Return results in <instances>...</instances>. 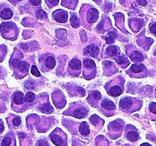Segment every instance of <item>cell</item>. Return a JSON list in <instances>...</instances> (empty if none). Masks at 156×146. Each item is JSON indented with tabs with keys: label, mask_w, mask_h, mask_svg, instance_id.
<instances>
[{
	"label": "cell",
	"mask_w": 156,
	"mask_h": 146,
	"mask_svg": "<svg viewBox=\"0 0 156 146\" xmlns=\"http://www.w3.org/2000/svg\"><path fill=\"white\" fill-rule=\"evenodd\" d=\"M90 120L91 121V123L96 126V127H101L102 126H103V123L104 121L102 120L100 117H98L96 115H93L91 118H90Z\"/></svg>",
	"instance_id": "obj_25"
},
{
	"label": "cell",
	"mask_w": 156,
	"mask_h": 146,
	"mask_svg": "<svg viewBox=\"0 0 156 146\" xmlns=\"http://www.w3.org/2000/svg\"><path fill=\"white\" fill-rule=\"evenodd\" d=\"M45 67L48 69L51 70V69H53L55 67V64H56V61H55V58L52 56H48L45 59Z\"/></svg>",
	"instance_id": "obj_26"
},
{
	"label": "cell",
	"mask_w": 156,
	"mask_h": 146,
	"mask_svg": "<svg viewBox=\"0 0 156 146\" xmlns=\"http://www.w3.org/2000/svg\"><path fill=\"white\" fill-rule=\"evenodd\" d=\"M127 138L131 141H136L139 138V134L138 131L134 127H132L131 129H128L126 130V135Z\"/></svg>",
	"instance_id": "obj_21"
},
{
	"label": "cell",
	"mask_w": 156,
	"mask_h": 146,
	"mask_svg": "<svg viewBox=\"0 0 156 146\" xmlns=\"http://www.w3.org/2000/svg\"><path fill=\"white\" fill-rule=\"evenodd\" d=\"M100 111L106 116H112L115 113V106L109 99H103L100 103Z\"/></svg>",
	"instance_id": "obj_10"
},
{
	"label": "cell",
	"mask_w": 156,
	"mask_h": 146,
	"mask_svg": "<svg viewBox=\"0 0 156 146\" xmlns=\"http://www.w3.org/2000/svg\"><path fill=\"white\" fill-rule=\"evenodd\" d=\"M52 99L55 106L58 108H63L65 106L66 100L64 98V96L61 92L57 91L53 93L52 94Z\"/></svg>",
	"instance_id": "obj_14"
},
{
	"label": "cell",
	"mask_w": 156,
	"mask_h": 146,
	"mask_svg": "<svg viewBox=\"0 0 156 146\" xmlns=\"http://www.w3.org/2000/svg\"><path fill=\"white\" fill-rule=\"evenodd\" d=\"M25 100L27 103H33L34 100H35V95L33 93H31V92H28L25 96Z\"/></svg>",
	"instance_id": "obj_30"
},
{
	"label": "cell",
	"mask_w": 156,
	"mask_h": 146,
	"mask_svg": "<svg viewBox=\"0 0 156 146\" xmlns=\"http://www.w3.org/2000/svg\"><path fill=\"white\" fill-rule=\"evenodd\" d=\"M10 64L14 70L15 74L18 78L24 77L28 72L29 65L28 62L25 61H19L14 56L12 57V60H10Z\"/></svg>",
	"instance_id": "obj_5"
},
{
	"label": "cell",
	"mask_w": 156,
	"mask_h": 146,
	"mask_svg": "<svg viewBox=\"0 0 156 146\" xmlns=\"http://www.w3.org/2000/svg\"><path fill=\"white\" fill-rule=\"evenodd\" d=\"M7 54V48L5 45H0V62L3 61Z\"/></svg>",
	"instance_id": "obj_31"
},
{
	"label": "cell",
	"mask_w": 156,
	"mask_h": 146,
	"mask_svg": "<svg viewBox=\"0 0 156 146\" xmlns=\"http://www.w3.org/2000/svg\"><path fill=\"white\" fill-rule=\"evenodd\" d=\"M83 53H84L85 55L97 57L99 53V48L98 47L95 45H88V46L85 48L84 50H83Z\"/></svg>",
	"instance_id": "obj_19"
},
{
	"label": "cell",
	"mask_w": 156,
	"mask_h": 146,
	"mask_svg": "<svg viewBox=\"0 0 156 146\" xmlns=\"http://www.w3.org/2000/svg\"><path fill=\"white\" fill-rule=\"evenodd\" d=\"M70 111H71V112H69V113L67 114H70V115L73 116L78 119H82L86 117L88 112V110L87 108L83 107V106L78 104L73 105V106H72V109H69L68 112H70Z\"/></svg>",
	"instance_id": "obj_11"
},
{
	"label": "cell",
	"mask_w": 156,
	"mask_h": 146,
	"mask_svg": "<svg viewBox=\"0 0 156 146\" xmlns=\"http://www.w3.org/2000/svg\"><path fill=\"white\" fill-rule=\"evenodd\" d=\"M30 2H31V4H33L34 5H39L41 3V1H31Z\"/></svg>",
	"instance_id": "obj_38"
},
{
	"label": "cell",
	"mask_w": 156,
	"mask_h": 146,
	"mask_svg": "<svg viewBox=\"0 0 156 146\" xmlns=\"http://www.w3.org/2000/svg\"><path fill=\"white\" fill-rule=\"evenodd\" d=\"M81 61L77 58H73L69 62L68 71L73 76H79L81 70Z\"/></svg>",
	"instance_id": "obj_12"
},
{
	"label": "cell",
	"mask_w": 156,
	"mask_h": 146,
	"mask_svg": "<svg viewBox=\"0 0 156 146\" xmlns=\"http://www.w3.org/2000/svg\"><path fill=\"white\" fill-rule=\"evenodd\" d=\"M58 1H46V3L47 4H50L49 5V7H52V6H55V5H57L58 4Z\"/></svg>",
	"instance_id": "obj_36"
},
{
	"label": "cell",
	"mask_w": 156,
	"mask_h": 146,
	"mask_svg": "<svg viewBox=\"0 0 156 146\" xmlns=\"http://www.w3.org/2000/svg\"><path fill=\"white\" fill-rule=\"evenodd\" d=\"M102 99V95L98 90H92L90 92L87 101L92 106H98Z\"/></svg>",
	"instance_id": "obj_13"
},
{
	"label": "cell",
	"mask_w": 156,
	"mask_h": 146,
	"mask_svg": "<svg viewBox=\"0 0 156 146\" xmlns=\"http://www.w3.org/2000/svg\"><path fill=\"white\" fill-rule=\"evenodd\" d=\"M0 33L4 38L15 41L18 37L19 29L16 24L13 22H2L0 25Z\"/></svg>",
	"instance_id": "obj_2"
},
{
	"label": "cell",
	"mask_w": 156,
	"mask_h": 146,
	"mask_svg": "<svg viewBox=\"0 0 156 146\" xmlns=\"http://www.w3.org/2000/svg\"><path fill=\"white\" fill-rule=\"evenodd\" d=\"M70 24H71L73 28H77L79 26V24H80V22H79V19L76 16V14L73 13L71 15V18H70Z\"/></svg>",
	"instance_id": "obj_29"
},
{
	"label": "cell",
	"mask_w": 156,
	"mask_h": 146,
	"mask_svg": "<svg viewBox=\"0 0 156 146\" xmlns=\"http://www.w3.org/2000/svg\"><path fill=\"white\" fill-rule=\"evenodd\" d=\"M97 68L94 61L90 58L83 60V77L87 80H90L95 77Z\"/></svg>",
	"instance_id": "obj_7"
},
{
	"label": "cell",
	"mask_w": 156,
	"mask_h": 146,
	"mask_svg": "<svg viewBox=\"0 0 156 146\" xmlns=\"http://www.w3.org/2000/svg\"><path fill=\"white\" fill-rule=\"evenodd\" d=\"M83 9H84L85 12H80V16L83 22L86 21L89 24L95 23L99 18V12L96 9L90 6H83Z\"/></svg>",
	"instance_id": "obj_6"
},
{
	"label": "cell",
	"mask_w": 156,
	"mask_h": 146,
	"mask_svg": "<svg viewBox=\"0 0 156 146\" xmlns=\"http://www.w3.org/2000/svg\"><path fill=\"white\" fill-rule=\"evenodd\" d=\"M0 146H16L15 135L12 133L7 134L0 142Z\"/></svg>",
	"instance_id": "obj_16"
},
{
	"label": "cell",
	"mask_w": 156,
	"mask_h": 146,
	"mask_svg": "<svg viewBox=\"0 0 156 146\" xmlns=\"http://www.w3.org/2000/svg\"><path fill=\"white\" fill-rule=\"evenodd\" d=\"M128 73L131 77L139 78L148 76L149 72H148V69H147V67L144 64H134L130 67Z\"/></svg>",
	"instance_id": "obj_8"
},
{
	"label": "cell",
	"mask_w": 156,
	"mask_h": 146,
	"mask_svg": "<svg viewBox=\"0 0 156 146\" xmlns=\"http://www.w3.org/2000/svg\"><path fill=\"white\" fill-rule=\"evenodd\" d=\"M4 131V123L0 119V134H2Z\"/></svg>",
	"instance_id": "obj_37"
},
{
	"label": "cell",
	"mask_w": 156,
	"mask_h": 146,
	"mask_svg": "<svg viewBox=\"0 0 156 146\" xmlns=\"http://www.w3.org/2000/svg\"><path fill=\"white\" fill-rule=\"evenodd\" d=\"M36 16H37V17L38 18V19H43V16H44V17L47 18V14H46L45 12L43 11L42 9H39L38 11L37 12V13H36Z\"/></svg>",
	"instance_id": "obj_33"
},
{
	"label": "cell",
	"mask_w": 156,
	"mask_h": 146,
	"mask_svg": "<svg viewBox=\"0 0 156 146\" xmlns=\"http://www.w3.org/2000/svg\"><path fill=\"white\" fill-rule=\"evenodd\" d=\"M150 31H151V34H153L154 35H155L156 37V23H152L150 25Z\"/></svg>",
	"instance_id": "obj_34"
},
{
	"label": "cell",
	"mask_w": 156,
	"mask_h": 146,
	"mask_svg": "<svg viewBox=\"0 0 156 146\" xmlns=\"http://www.w3.org/2000/svg\"><path fill=\"white\" fill-rule=\"evenodd\" d=\"M53 19L56 20L58 22H61V23H64L67 22V12L64 11V10L58 9L56 10L55 12L52 14Z\"/></svg>",
	"instance_id": "obj_17"
},
{
	"label": "cell",
	"mask_w": 156,
	"mask_h": 146,
	"mask_svg": "<svg viewBox=\"0 0 156 146\" xmlns=\"http://www.w3.org/2000/svg\"><path fill=\"white\" fill-rule=\"evenodd\" d=\"M124 80L119 77L112 80L109 81L106 85V89L108 94L112 96H119L123 93Z\"/></svg>",
	"instance_id": "obj_3"
},
{
	"label": "cell",
	"mask_w": 156,
	"mask_h": 146,
	"mask_svg": "<svg viewBox=\"0 0 156 146\" xmlns=\"http://www.w3.org/2000/svg\"><path fill=\"white\" fill-rule=\"evenodd\" d=\"M10 119V121L9 120H8L9 122V124H10L11 123V125L12 126H14V127H18V126H19V125H20L21 123V119L19 116H14V115H10L9 118Z\"/></svg>",
	"instance_id": "obj_27"
},
{
	"label": "cell",
	"mask_w": 156,
	"mask_h": 146,
	"mask_svg": "<svg viewBox=\"0 0 156 146\" xmlns=\"http://www.w3.org/2000/svg\"><path fill=\"white\" fill-rule=\"evenodd\" d=\"M13 15L12 10L10 7L8 6L6 4H1L0 5V18L2 19H11Z\"/></svg>",
	"instance_id": "obj_15"
},
{
	"label": "cell",
	"mask_w": 156,
	"mask_h": 146,
	"mask_svg": "<svg viewBox=\"0 0 156 146\" xmlns=\"http://www.w3.org/2000/svg\"><path fill=\"white\" fill-rule=\"evenodd\" d=\"M142 106V100L136 97L125 96L119 101V107L123 112H136L140 109Z\"/></svg>",
	"instance_id": "obj_1"
},
{
	"label": "cell",
	"mask_w": 156,
	"mask_h": 146,
	"mask_svg": "<svg viewBox=\"0 0 156 146\" xmlns=\"http://www.w3.org/2000/svg\"><path fill=\"white\" fill-rule=\"evenodd\" d=\"M129 57L130 59L133 61L136 64H139L140 62H142L144 60V56L141 52H138V51H131L129 52Z\"/></svg>",
	"instance_id": "obj_20"
},
{
	"label": "cell",
	"mask_w": 156,
	"mask_h": 146,
	"mask_svg": "<svg viewBox=\"0 0 156 146\" xmlns=\"http://www.w3.org/2000/svg\"><path fill=\"white\" fill-rule=\"evenodd\" d=\"M155 96H156V88H155Z\"/></svg>",
	"instance_id": "obj_40"
},
{
	"label": "cell",
	"mask_w": 156,
	"mask_h": 146,
	"mask_svg": "<svg viewBox=\"0 0 156 146\" xmlns=\"http://www.w3.org/2000/svg\"><path fill=\"white\" fill-rule=\"evenodd\" d=\"M28 108V103L25 102L23 93L16 91L12 96V109L18 112H23Z\"/></svg>",
	"instance_id": "obj_4"
},
{
	"label": "cell",
	"mask_w": 156,
	"mask_h": 146,
	"mask_svg": "<svg viewBox=\"0 0 156 146\" xmlns=\"http://www.w3.org/2000/svg\"><path fill=\"white\" fill-rule=\"evenodd\" d=\"M51 141L57 146L67 145V135L61 129H56L50 135Z\"/></svg>",
	"instance_id": "obj_9"
},
{
	"label": "cell",
	"mask_w": 156,
	"mask_h": 146,
	"mask_svg": "<svg viewBox=\"0 0 156 146\" xmlns=\"http://www.w3.org/2000/svg\"><path fill=\"white\" fill-rule=\"evenodd\" d=\"M141 146H151L149 144H147V143H144V144H141Z\"/></svg>",
	"instance_id": "obj_39"
},
{
	"label": "cell",
	"mask_w": 156,
	"mask_h": 146,
	"mask_svg": "<svg viewBox=\"0 0 156 146\" xmlns=\"http://www.w3.org/2000/svg\"><path fill=\"white\" fill-rule=\"evenodd\" d=\"M31 73H32L34 76L37 77H41V73H40V72H39L38 70H37V67H36V66H34V65H33L32 67H31Z\"/></svg>",
	"instance_id": "obj_32"
},
{
	"label": "cell",
	"mask_w": 156,
	"mask_h": 146,
	"mask_svg": "<svg viewBox=\"0 0 156 146\" xmlns=\"http://www.w3.org/2000/svg\"><path fill=\"white\" fill-rule=\"evenodd\" d=\"M147 113L150 119L152 121H156V103L151 102L148 104Z\"/></svg>",
	"instance_id": "obj_22"
},
{
	"label": "cell",
	"mask_w": 156,
	"mask_h": 146,
	"mask_svg": "<svg viewBox=\"0 0 156 146\" xmlns=\"http://www.w3.org/2000/svg\"><path fill=\"white\" fill-rule=\"evenodd\" d=\"M5 110H6V108H5V103H2V102L0 101V113L5 112Z\"/></svg>",
	"instance_id": "obj_35"
},
{
	"label": "cell",
	"mask_w": 156,
	"mask_h": 146,
	"mask_svg": "<svg viewBox=\"0 0 156 146\" xmlns=\"http://www.w3.org/2000/svg\"><path fill=\"white\" fill-rule=\"evenodd\" d=\"M119 49L116 46H109L106 49V55L109 57H117L119 55Z\"/></svg>",
	"instance_id": "obj_23"
},
{
	"label": "cell",
	"mask_w": 156,
	"mask_h": 146,
	"mask_svg": "<svg viewBox=\"0 0 156 146\" xmlns=\"http://www.w3.org/2000/svg\"><path fill=\"white\" fill-rule=\"evenodd\" d=\"M79 131H80V132L82 135H87L88 134H90V128L87 123H86V122L82 123L81 124H80V127H79Z\"/></svg>",
	"instance_id": "obj_28"
},
{
	"label": "cell",
	"mask_w": 156,
	"mask_h": 146,
	"mask_svg": "<svg viewBox=\"0 0 156 146\" xmlns=\"http://www.w3.org/2000/svg\"><path fill=\"white\" fill-rule=\"evenodd\" d=\"M115 61H116L117 64L122 66V67H123V68L129 64V61L127 57L125 56V55H119L117 58V59L115 60Z\"/></svg>",
	"instance_id": "obj_24"
},
{
	"label": "cell",
	"mask_w": 156,
	"mask_h": 146,
	"mask_svg": "<svg viewBox=\"0 0 156 146\" xmlns=\"http://www.w3.org/2000/svg\"><path fill=\"white\" fill-rule=\"evenodd\" d=\"M109 130L110 132L111 135L112 134L116 135L117 138V137H119L120 135V133H122V125H120L117 122L114 121L113 123H112L109 125Z\"/></svg>",
	"instance_id": "obj_18"
}]
</instances>
